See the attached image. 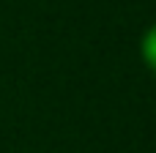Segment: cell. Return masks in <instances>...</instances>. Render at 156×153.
<instances>
[{
  "mask_svg": "<svg viewBox=\"0 0 156 153\" xmlns=\"http://www.w3.org/2000/svg\"><path fill=\"white\" fill-rule=\"evenodd\" d=\"M140 52H143V60H145V66H148V68L156 74V25L145 30V36H143V44H140Z\"/></svg>",
  "mask_w": 156,
  "mask_h": 153,
  "instance_id": "obj_1",
  "label": "cell"
}]
</instances>
